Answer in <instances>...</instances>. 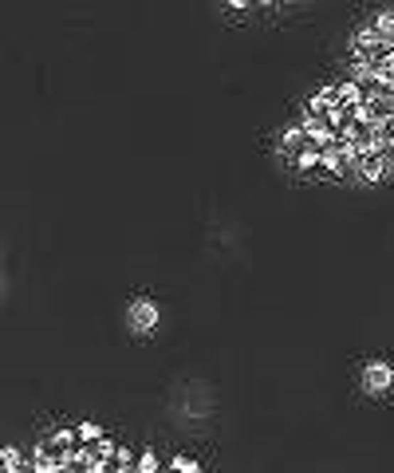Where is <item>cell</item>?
Listing matches in <instances>:
<instances>
[{"mask_svg": "<svg viewBox=\"0 0 394 473\" xmlns=\"http://www.w3.org/2000/svg\"><path fill=\"white\" fill-rule=\"evenodd\" d=\"M390 43H383V36H378V24H371V28H363L359 36H355V59L359 63H378V59H386L390 56Z\"/></svg>", "mask_w": 394, "mask_h": 473, "instance_id": "obj_1", "label": "cell"}, {"mask_svg": "<svg viewBox=\"0 0 394 473\" xmlns=\"http://www.w3.org/2000/svg\"><path fill=\"white\" fill-rule=\"evenodd\" d=\"M355 162H359V150L355 146H324V154H319V166L327 170V174H347V170H355Z\"/></svg>", "mask_w": 394, "mask_h": 473, "instance_id": "obj_2", "label": "cell"}, {"mask_svg": "<svg viewBox=\"0 0 394 473\" xmlns=\"http://www.w3.org/2000/svg\"><path fill=\"white\" fill-rule=\"evenodd\" d=\"M375 127H378V123L355 118L351 127H347V142H351L355 150H375Z\"/></svg>", "mask_w": 394, "mask_h": 473, "instance_id": "obj_3", "label": "cell"}, {"mask_svg": "<svg viewBox=\"0 0 394 473\" xmlns=\"http://www.w3.org/2000/svg\"><path fill=\"white\" fill-rule=\"evenodd\" d=\"M355 170H359L367 182H378V177H383L390 166H386V158H383L378 150H359V162H355Z\"/></svg>", "mask_w": 394, "mask_h": 473, "instance_id": "obj_4", "label": "cell"}, {"mask_svg": "<svg viewBox=\"0 0 394 473\" xmlns=\"http://www.w3.org/2000/svg\"><path fill=\"white\" fill-rule=\"evenodd\" d=\"M390 383H394V371H390L386 363H371L367 371H363V387H367L371 395H383Z\"/></svg>", "mask_w": 394, "mask_h": 473, "instance_id": "obj_5", "label": "cell"}, {"mask_svg": "<svg viewBox=\"0 0 394 473\" xmlns=\"http://www.w3.org/2000/svg\"><path fill=\"white\" fill-rule=\"evenodd\" d=\"M130 454L119 446V442H111V454H107V465H103V473H119V469H130Z\"/></svg>", "mask_w": 394, "mask_h": 473, "instance_id": "obj_6", "label": "cell"}, {"mask_svg": "<svg viewBox=\"0 0 394 473\" xmlns=\"http://www.w3.org/2000/svg\"><path fill=\"white\" fill-rule=\"evenodd\" d=\"M154 320H158V312H154V304H146V300H138L134 304V328H154Z\"/></svg>", "mask_w": 394, "mask_h": 473, "instance_id": "obj_7", "label": "cell"}, {"mask_svg": "<svg viewBox=\"0 0 394 473\" xmlns=\"http://www.w3.org/2000/svg\"><path fill=\"white\" fill-rule=\"evenodd\" d=\"M339 103H367V91H363L359 83H339Z\"/></svg>", "mask_w": 394, "mask_h": 473, "instance_id": "obj_8", "label": "cell"}, {"mask_svg": "<svg viewBox=\"0 0 394 473\" xmlns=\"http://www.w3.org/2000/svg\"><path fill=\"white\" fill-rule=\"evenodd\" d=\"M378 36H383V43L394 48V12H383V16H378Z\"/></svg>", "mask_w": 394, "mask_h": 473, "instance_id": "obj_9", "label": "cell"}, {"mask_svg": "<svg viewBox=\"0 0 394 473\" xmlns=\"http://www.w3.org/2000/svg\"><path fill=\"white\" fill-rule=\"evenodd\" d=\"M79 438H83V442H99L103 434H99V426H95V422H83V426H79Z\"/></svg>", "mask_w": 394, "mask_h": 473, "instance_id": "obj_10", "label": "cell"}, {"mask_svg": "<svg viewBox=\"0 0 394 473\" xmlns=\"http://www.w3.org/2000/svg\"><path fill=\"white\" fill-rule=\"evenodd\" d=\"M134 469H142V473H154V469H158V457H154V454H142V457L134 462Z\"/></svg>", "mask_w": 394, "mask_h": 473, "instance_id": "obj_11", "label": "cell"}, {"mask_svg": "<svg viewBox=\"0 0 394 473\" xmlns=\"http://www.w3.org/2000/svg\"><path fill=\"white\" fill-rule=\"evenodd\" d=\"M4 469H9V473L20 469V454H16V449H4Z\"/></svg>", "mask_w": 394, "mask_h": 473, "instance_id": "obj_12", "label": "cell"}, {"mask_svg": "<svg viewBox=\"0 0 394 473\" xmlns=\"http://www.w3.org/2000/svg\"><path fill=\"white\" fill-rule=\"evenodd\" d=\"M378 154L386 158V166H394V138H386V142L378 146Z\"/></svg>", "mask_w": 394, "mask_h": 473, "instance_id": "obj_13", "label": "cell"}, {"mask_svg": "<svg viewBox=\"0 0 394 473\" xmlns=\"http://www.w3.org/2000/svg\"><path fill=\"white\" fill-rule=\"evenodd\" d=\"M170 465H174V469H189V473L197 469V462H193V457H174Z\"/></svg>", "mask_w": 394, "mask_h": 473, "instance_id": "obj_14", "label": "cell"}, {"mask_svg": "<svg viewBox=\"0 0 394 473\" xmlns=\"http://www.w3.org/2000/svg\"><path fill=\"white\" fill-rule=\"evenodd\" d=\"M229 4H233V9H249L252 0H229Z\"/></svg>", "mask_w": 394, "mask_h": 473, "instance_id": "obj_15", "label": "cell"}, {"mask_svg": "<svg viewBox=\"0 0 394 473\" xmlns=\"http://www.w3.org/2000/svg\"><path fill=\"white\" fill-rule=\"evenodd\" d=\"M386 127H390V135H394V115H390V118H386Z\"/></svg>", "mask_w": 394, "mask_h": 473, "instance_id": "obj_16", "label": "cell"}, {"mask_svg": "<svg viewBox=\"0 0 394 473\" xmlns=\"http://www.w3.org/2000/svg\"><path fill=\"white\" fill-rule=\"evenodd\" d=\"M390 99H394V87H390Z\"/></svg>", "mask_w": 394, "mask_h": 473, "instance_id": "obj_17", "label": "cell"}]
</instances>
